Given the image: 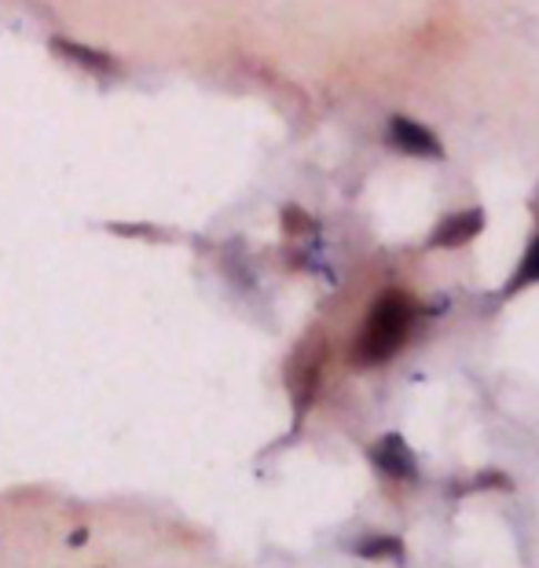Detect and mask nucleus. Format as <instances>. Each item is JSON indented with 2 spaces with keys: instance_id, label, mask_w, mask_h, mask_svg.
Returning <instances> with one entry per match:
<instances>
[{
  "instance_id": "obj_1",
  "label": "nucleus",
  "mask_w": 539,
  "mask_h": 568,
  "mask_svg": "<svg viewBox=\"0 0 539 568\" xmlns=\"http://www.w3.org/2000/svg\"><path fill=\"white\" fill-rule=\"evenodd\" d=\"M415 323V301L404 294V290H386L375 305H370L364 326H359L356 337V364L359 367H378L400 353V345L407 342Z\"/></svg>"
},
{
  "instance_id": "obj_2",
  "label": "nucleus",
  "mask_w": 539,
  "mask_h": 568,
  "mask_svg": "<svg viewBox=\"0 0 539 568\" xmlns=\"http://www.w3.org/2000/svg\"><path fill=\"white\" fill-rule=\"evenodd\" d=\"M386 140H389V148H397L400 154H411V159H429V162L445 159V143H440L437 132L423 122H415V118H407V114L389 118Z\"/></svg>"
},
{
  "instance_id": "obj_3",
  "label": "nucleus",
  "mask_w": 539,
  "mask_h": 568,
  "mask_svg": "<svg viewBox=\"0 0 539 568\" xmlns=\"http://www.w3.org/2000/svg\"><path fill=\"white\" fill-rule=\"evenodd\" d=\"M485 221H488V216H485L481 205L440 216V224L434 227V235L426 239V246L429 250H459L466 243H474V239L485 232Z\"/></svg>"
},
{
  "instance_id": "obj_4",
  "label": "nucleus",
  "mask_w": 539,
  "mask_h": 568,
  "mask_svg": "<svg viewBox=\"0 0 539 568\" xmlns=\"http://www.w3.org/2000/svg\"><path fill=\"white\" fill-rule=\"evenodd\" d=\"M370 463L393 480H415L418 477V458L400 433H386V437L370 447Z\"/></svg>"
},
{
  "instance_id": "obj_5",
  "label": "nucleus",
  "mask_w": 539,
  "mask_h": 568,
  "mask_svg": "<svg viewBox=\"0 0 539 568\" xmlns=\"http://www.w3.org/2000/svg\"><path fill=\"white\" fill-rule=\"evenodd\" d=\"M55 52L63 55L67 63H74L78 70H85V74H95V78H118V74H122V67H118L106 52H100V48L78 44L70 38H55Z\"/></svg>"
},
{
  "instance_id": "obj_6",
  "label": "nucleus",
  "mask_w": 539,
  "mask_h": 568,
  "mask_svg": "<svg viewBox=\"0 0 539 568\" xmlns=\"http://www.w3.org/2000/svg\"><path fill=\"white\" fill-rule=\"evenodd\" d=\"M536 283H539V235H532V243L525 246V257L518 261V268H513L507 286H502V297L521 294V290H529Z\"/></svg>"
},
{
  "instance_id": "obj_7",
  "label": "nucleus",
  "mask_w": 539,
  "mask_h": 568,
  "mask_svg": "<svg viewBox=\"0 0 539 568\" xmlns=\"http://www.w3.org/2000/svg\"><path fill=\"white\" fill-rule=\"evenodd\" d=\"M356 554L367 561H400L404 542L397 536H367V539L356 542Z\"/></svg>"
}]
</instances>
